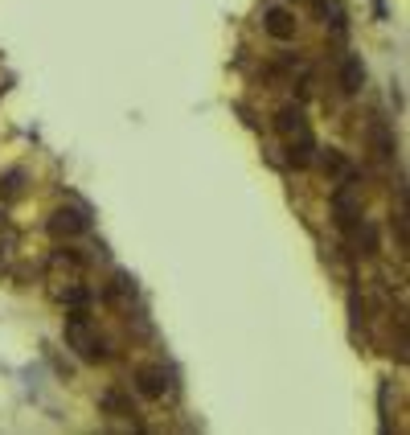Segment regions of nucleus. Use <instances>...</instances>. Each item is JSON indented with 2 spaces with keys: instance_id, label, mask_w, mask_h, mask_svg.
Returning <instances> with one entry per match:
<instances>
[{
  "instance_id": "nucleus-1",
  "label": "nucleus",
  "mask_w": 410,
  "mask_h": 435,
  "mask_svg": "<svg viewBox=\"0 0 410 435\" xmlns=\"http://www.w3.org/2000/svg\"><path fill=\"white\" fill-rule=\"evenodd\" d=\"M66 345L78 353L82 362H107V357H111V345H107L103 337L91 333L86 308H74V312H70V320H66Z\"/></svg>"
},
{
  "instance_id": "nucleus-2",
  "label": "nucleus",
  "mask_w": 410,
  "mask_h": 435,
  "mask_svg": "<svg viewBox=\"0 0 410 435\" xmlns=\"http://www.w3.org/2000/svg\"><path fill=\"white\" fill-rule=\"evenodd\" d=\"M332 218H337V226H341L344 235H353L361 226V198L353 181H341L337 185V193H332Z\"/></svg>"
},
{
  "instance_id": "nucleus-3",
  "label": "nucleus",
  "mask_w": 410,
  "mask_h": 435,
  "mask_svg": "<svg viewBox=\"0 0 410 435\" xmlns=\"http://www.w3.org/2000/svg\"><path fill=\"white\" fill-rule=\"evenodd\" d=\"M262 29L275 37V41H292L295 37V13L287 4H267V9H262Z\"/></svg>"
},
{
  "instance_id": "nucleus-4",
  "label": "nucleus",
  "mask_w": 410,
  "mask_h": 435,
  "mask_svg": "<svg viewBox=\"0 0 410 435\" xmlns=\"http://www.w3.org/2000/svg\"><path fill=\"white\" fill-rule=\"evenodd\" d=\"M135 390L144 394V399H164V390H168V369L164 366H135Z\"/></svg>"
},
{
  "instance_id": "nucleus-5",
  "label": "nucleus",
  "mask_w": 410,
  "mask_h": 435,
  "mask_svg": "<svg viewBox=\"0 0 410 435\" xmlns=\"http://www.w3.org/2000/svg\"><path fill=\"white\" fill-rule=\"evenodd\" d=\"M275 132H279V135H287V140H299V135H308V119H304V107H295V103L279 107Z\"/></svg>"
},
{
  "instance_id": "nucleus-6",
  "label": "nucleus",
  "mask_w": 410,
  "mask_h": 435,
  "mask_svg": "<svg viewBox=\"0 0 410 435\" xmlns=\"http://www.w3.org/2000/svg\"><path fill=\"white\" fill-rule=\"evenodd\" d=\"M361 86H365V66H361L357 53H349V58H341V91L344 95H357Z\"/></svg>"
},
{
  "instance_id": "nucleus-7",
  "label": "nucleus",
  "mask_w": 410,
  "mask_h": 435,
  "mask_svg": "<svg viewBox=\"0 0 410 435\" xmlns=\"http://www.w3.org/2000/svg\"><path fill=\"white\" fill-rule=\"evenodd\" d=\"M49 230H53V235L58 238H74V235H82V230H86V218L78 214V210H58V214H53V222H49Z\"/></svg>"
},
{
  "instance_id": "nucleus-8",
  "label": "nucleus",
  "mask_w": 410,
  "mask_h": 435,
  "mask_svg": "<svg viewBox=\"0 0 410 435\" xmlns=\"http://www.w3.org/2000/svg\"><path fill=\"white\" fill-rule=\"evenodd\" d=\"M369 140H374V152L381 160H390L394 156V132L386 119H369Z\"/></svg>"
},
{
  "instance_id": "nucleus-9",
  "label": "nucleus",
  "mask_w": 410,
  "mask_h": 435,
  "mask_svg": "<svg viewBox=\"0 0 410 435\" xmlns=\"http://www.w3.org/2000/svg\"><path fill=\"white\" fill-rule=\"evenodd\" d=\"M320 160H324V173H332L337 181H357V168L344 160V152H341V148H328Z\"/></svg>"
},
{
  "instance_id": "nucleus-10",
  "label": "nucleus",
  "mask_w": 410,
  "mask_h": 435,
  "mask_svg": "<svg viewBox=\"0 0 410 435\" xmlns=\"http://www.w3.org/2000/svg\"><path fill=\"white\" fill-rule=\"evenodd\" d=\"M21 189H25V168H9L0 177V198L13 201V198H21Z\"/></svg>"
},
{
  "instance_id": "nucleus-11",
  "label": "nucleus",
  "mask_w": 410,
  "mask_h": 435,
  "mask_svg": "<svg viewBox=\"0 0 410 435\" xmlns=\"http://www.w3.org/2000/svg\"><path fill=\"white\" fill-rule=\"evenodd\" d=\"M49 263H53V267H74V271H82V267H86V255H78L74 247H58Z\"/></svg>"
},
{
  "instance_id": "nucleus-12",
  "label": "nucleus",
  "mask_w": 410,
  "mask_h": 435,
  "mask_svg": "<svg viewBox=\"0 0 410 435\" xmlns=\"http://www.w3.org/2000/svg\"><path fill=\"white\" fill-rule=\"evenodd\" d=\"M98 406H103V411H119V415H135V411H131V399H123L119 390H103V394H98Z\"/></svg>"
},
{
  "instance_id": "nucleus-13",
  "label": "nucleus",
  "mask_w": 410,
  "mask_h": 435,
  "mask_svg": "<svg viewBox=\"0 0 410 435\" xmlns=\"http://www.w3.org/2000/svg\"><path fill=\"white\" fill-rule=\"evenodd\" d=\"M62 300L70 304V308H91L95 292H91V287H82V284H74V287H66V292H62Z\"/></svg>"
}]
</instances>
